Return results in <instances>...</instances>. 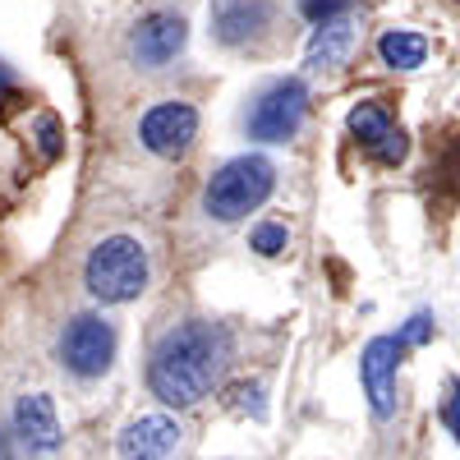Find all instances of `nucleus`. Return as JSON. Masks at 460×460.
<instances>
[{
  "instance_id": "1",
  "label": "nucleus",
  "mask_w": 460,
  "mask_h": 460,
  "mask_svg": "<svg viewBox=\"0 0 460 460\" xmlns=\"http://www.w3.org/2000/svg\"><path fill=\"white\" fill-rule=\"evenodd\" d=\"M226 355H230V341L217 323H203V318L180 323L157 341V350H152L147 387H152L157 401H166L175 410L199 405L221 382Z\"/></svg>"
},
{
  "instance_id": "2",
  "label": "nucleus",
  "mask_w": 460,
  "mask_h": 460,
  "mask_svg": "<svg viewBox=\"0 0 460 460\" xmlns=\"http://www.w3.org/2000/svg\"><path fill=\"white\" fill-rule=\"evenodd\" d=\"M147 277H152V262H147V249L134 235H106L84 262V286L102 304L138 299L147 290Z\"/></svg>"
},
{
  "instance_id": "3",
  "label": "nucleus",
  "mask_w": 460,
  "mask_h": 460,
  "mask_svg": "<svg viewBox=\"0 0 460 460\" xmlns=\"http://www.w3.org/2000/svg\"><path fill=\"white\" fill-rule=\"evenodd\" d=\"M277 189V166L267 157H230L203 189V208L217 217V221H240L249 212H258Z\"/></svg>"
},
{
  "instance_id": "4",
  "label": "nucleus",
  "mask_w": 460,
  "mask_h": 460,
  "mask_svg": "<svg viewBox=\"0 0 460 460\" xmlns=\"http://www.w3.org/2000/svg\"><path fill=\"white\" fill-rule=\"evenodd\" d=\"M115 359V327L102 314H79L60 332V364L74 377H102Z\"/></svg>"
},
{
  "instance_id": "5",
  "label": "nucleus",
  "mask_w": 460,
  "mask_h": 460,
  "mask_svg": "<svg viewBox=\"0 0 460 460\" xmlns=\"http://www.w3.org/2000/svg\"><path fill=\"white\" fill-rule=\"evenodd\" d=\"M304 111H309V88L299 79H281L272 84L249 111V138L258 143H286L299 134L304 125Z\"/></svg>"
},
{
  "instance_id": "6",
  "label": "nucleus",
  "mask_w": 460,
  "mask_h": 460,
  "mask_svg": "<svg viewBox=\"0 0 460 460\" xmlns=\"http://www.w3.org/2000/svg\"><path fill=\"white\" fill-rule=\"evenodd\" d=\"M189 42V23L175 10H152L129 32V56L138 69H166Z\"/></svg>"
},
{
  "instance_id": "7",
  "label": "nucleus",
  "mask_w": 460,
  "mask_h": 460,
  "mask_svg": "<svg viewBox=\"0 0 460 460\" xmlns=\"http://www.w3.org/2000/svg\"><path fill=\"white\" fill-rule=\"evenodd\" d=\"M194 138H199V111L189 102H162L138 120V143L152 152V157H166V162L184 157Z\"/></svg>"
},
{
  "instance_id": "8",
  "label": "nucleus",
  "mask_w": 460,
  "mask_h": 460,
  "mask_svg": "<svg viewBox=\"0 0 460 460\" xmlns=\"http://www.w3.org/2000/svg\"><path fill=\"white\" fill-rule=\"evenodd\" d=\"M396 368H401L396 336H373L364 345V355H359V382H364L368 410L377 419H392L396 414Z\"/></svg>"
},
{
  "instance_id": "9",
  "label": "nucleus",
  "mask_w": 460,
  "mask_h": 460,
  "mask_svg": "<svg viewBox=\"0 0 460 460\" xmlns=\"http://www.w3.org/2000/svg\"><path fill=\"white\" fill-rule=\"evenodd\" d=\"M10 438L19 442L23 456H51L60 447V419H56L51 396H42V392L19 396L14 414H10Z\"/></svg>"
},
{
  "instance_id": "10",
  "label": "nucleus",
  "mask_w": 460,
  "mask_h": 460,
  "mask_svg": "<svg viewBox=\"0 0 460 460\" xmlns=\"http://www.w3.org/2000/svg\"><path fill=\"white\" fill-rule=\"evenodd\" d=\"M350 134H355V143L368 152V157L382 162V166H401L405 152H410L405 134L392 125V115L382 111V106H373V102H359L350 111Z\"/></svg>"
},
{
  "instance_id": "11",
  "label": "nucleus",
  "mask_w": 460,
  "mask_h": 460,
  "mask_svg": "<svg viewBox=\"0 0 460 460\" xmlns=\"http://www.w3.org/2000/svg\"><path fill=\"white\" fill-rule=\"evenodd\" d=\"M175 447H180V424L171 414H138L115 438L120 460H166Z\"/></svg>"
},
{
  "instance_id": "12",
  "label": "nucleus",
  "mask_w": 460,
  "mask_h": 460,
  "mask_svg": "<svg viewBox=\"0 0 460 460\" xmlns=\"http://www.w3.org/2000/svg\"><path fill=\"white\" fill-rule=\"evenodd\" d=\"M267 23H272V5H267V0H217L212 5V32L226 47L249 42V37Z\"/></svg>"
},
{
  "instance_id": "13",
  "label": "nucleus",
  "mask_w": 460,
  "mask_h": 460,
  "mask_svg": "<svg viewBox=\"0 0 460 460\" xmlns=\"http://www.w3.org/2000/svg\"><path fill=\"white\" fill-rule=\"evenodd\" d=\"M350 51H355V28H350V19H336V23H323L314 32L304 65L309 69H341L345 60H350Z\"/></svg>"
},
{
  "instance_id": "14",
  "label": "nucleus",
  "mask_w": 460,
  "mask_h": 460,
  "mask_svg": "<svg viewBox=\"0 0 460 460\" xmlns=\"http://www.w3.org/2000/svg\"><path fill=\"white\" fill-rule=\"evenodd\" d=\"M377 56H382V65H392V69H419L429 60V37L410 32V28H387L377 37Z\"/></svg>"
},
{
  "instance_id": "15",
  "label": "nucleus",
  "mask_w": 460,
  "mask_h": 460,
  "mask_svg": "<svg viewBox=\"0 0 460 460\" xmlns=\"http://www.w3.org/2000/svg\"><path fill=\"white\" fill-rule=\"evenodd\" d=\"M286 244H290V235H286V226H277V221L253 226V235H249V249H253V253H262V258L286 253Z\"/></svg>"
},
{
  "instance_id": "16",
  "label": "nucleus",
  "mask_w": 460,
  "mask_h": 460,
  "mask_svg": "<svg viewBox=\"0 0 460 460\" xmlns=\"http://www.w3.org/2000/svg\"><path fill=\"white\" fill-rule=\"evenodd\" d=\"M299 10H304V19L309 23H336V19H345L350 14V0H299Z\"/></svg>"
},
{
  "instance_id": "17",
  "label": "nucleus",
  "mask_w": 460,
  "mask_h": 460,
  "mask_svg": "<svg viewBox=\"0 0 460 460\" xmlns=\"http://www.w3.org/2000/svg\"><path fill=\"white\" fill-rule=\"evenodd\" d=\"M438 332V323H433V314H414L401 332H396V345H401V350H405V345H424L429 336Z\"/></svg>"
},
{
  "instance_id": "18",
  "label": "nucleus",
  "mask_w": 460,
  "mask_h": 460,
  "mask_svg": "<svg viewBox=\"0 0 460 460\" xmlns=\"http://www.w3.org/2000/svg\"><path fill=\"white\" fill-rule=\"evenodd\" d=\"M37 147H42V157H60L65 134H60V120H56V115H42V120H37Z\"/></svg>"
},
{
  "instance_id": "19",
  "label": "nucleus",
  "mask_w": 460,
  "mask_h": 460,
  "mask_svg": "<svg viewBox=\"0 0 460 460\" xmlns=\"http://www.w3.org/2000/svg\"><path fill=\"white\" fill-rule=\"evenodd\" d=\"M442 424L456 433V442H460V382L451 377L447 382V401H442Z\"/></svg>"
},
{
  "instance_id": "20",
  "label": "nucleus",
  "mask_w": 460,
  "mask_h": 460,
  "mask_svg": "<svg viewBox=\"0 0 460 460\" xmlns=\"http://www.w3.org/2000/svg\"><path fill=\"white\" fill-rule=\"evenodd\" d=\"M0 460H19V442L10 438V429H0Z\"/></svg>"
},
{
  "instance_id": "21",
  "label": "nucleus",
  "mask_w": 460,
  "mask_h": 460,
  "mask_svg": "<svg viewBox=\"0 0 460 460\" xmlns=\"http://www.w3.org/2000/svg\"><path fill=\"white\" fill-rule=\"evenodd\" d=\"M10 84H14V79H10V69L0 65V93H10Z\"/></svg>"
}]
</instances>
